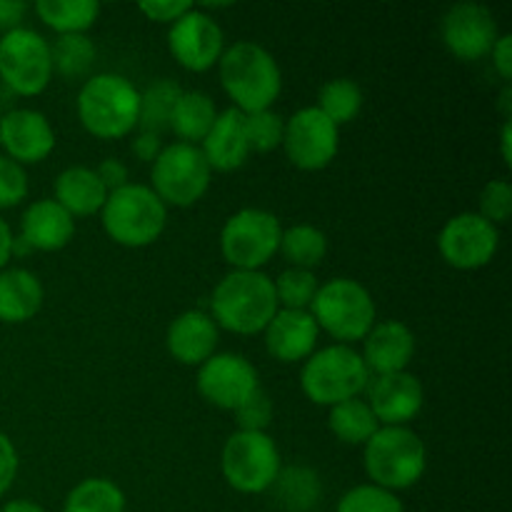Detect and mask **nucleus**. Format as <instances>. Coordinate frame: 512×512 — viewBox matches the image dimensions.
Listing matches in <instances>:
<instances>
[{"mask_svg": "<svg viewBox=\"0 0 512 512\" xmlns=\"http://www.w3.org/2000/svg\"><path fill=\"white\" fill-rule=\"evenodd\" d=\"M183 88L173 80H155L148 88L140 93V108H138V128L140 133L163 135L170 130V115H173L175 100L180 98Z\"/></svg>", "mask_w": 512, "mask_h": 512, "instance_id": "30", "label": "nucleus"}, {"mask_svg": "<svg viewBox=\"0 0 512 512\" xmlns=\"http://www.w3.org/2000/svg\"><path fill=\"white\" fill-rule=\"evenodd\" d=\"M168 353L183 365H203L218 348V325L203 310H185L170 323L165 335Z\"/></svg>", "mask_w": 512, "mask_h": 512, "instance_id": "22", "label": "nucleus"}, {"mask_svg": "<svg viewBox=\"0 0 512 512\" xmlns=\"http://www.w3.org/2000/svg\"><path fill=\"white\" fill-rule=\"evenodd\" d=\"M315 108L340 128V125L358 118L360 108H363V90H360V85L350 78L328 80V83L320 88L318 105H315Z\"/></svg>", "mask_w": 512, "mask_h": 512, "instance_id": "33", "label": "nucleus"}, {"mask_svg": "<svg viewBox=\"0 0 512 512\" xmlns=\"http://www.w3.org/2000/svg\"><path fill=\"white\" fill-rule=\"evenodd\" d=\"M43 308V285L25 268L0 270V323H25Z\"/></svg>", "mask_w": 512, "mask_h": 512, "instance_id": "25", "label": "nucleus"}, {"mask_svg": "<svg viewBox=\"0 0 512 512\" xmlns=\"http://www.w3.org/2000/svg\"><path fill=\"white\" fill-rule=\"evenodd\" d=\"M363 463L373 485L395 493V490L413 488L423 478L428 468V450L420 435L413 433L408 425L400 428L380 425L378 433L365 443Z\"/></svg>", "mask_w": 512, "mask_h": 512, "instance_id": "5", "label": "nucleus"}, {"mask_svg": "<svg viewBox=\"0 0 512 512\" xmlns=\"http://www.w3.org/2000/svg\"><path fill=\"white\" fill-rule=\"evenodd\" d=\"M275 500L283 510L288 512H308L320 503L323 495V485H320L318 473L305 465H290V468H280L278 478H275L273 488Z\"/></svg>", "mask_w": 512, "mask_h": 512, "instance_id": "27", "label": "nucleus"}, {"mask_svg": "<svg viewBox=\"0 0 512 512\" xmlns=\"http://www.w3.org/2000/svg\"><path fill=\"white\" fill-rule=\"evenodd\" d=\"M210 165L205 163L198 145L173 143L160 150L153 160L150 180L153 193L173 208H190L198 203L210 188Z\"/></svg>", "mask_w": 512, "mask_h": 512, "instance_id": "10", "label": "nucleus"}, {"mask_svg": "<svg viewBox=\"0 0 512 512\" xmlns=\"http://www.w3.org/2000/svg\"><path fill=\"white\" fill-rule=\"evenodd\" d=\"M510 100H512V90H510V85H505L503 95H500V110H503L505 120H510V115H512V105H510Z\"/></svg>", "mask_w": 512, "mask_h": 512, "instance_id": "50", "label": "nucleus"}, {"mask_svg": "<svg viewBox=\"0 0 512 512\" xmlns=\"http://www.w3.org/2000/svg\"><path fill=\"white\" fill-rule=\"evenodd\" d=\"M218 110L210 95L200 90H183L180 98L175 100L173 115H170V130L178 135V143H203L205 135L213 128Z\"/></svg>", "mask_w": 512, "mask_h": 512, "instance_id": "26", "label": "nucleus"}, {"mask_svg": "<svg viewBox=\"0 0 512 512\" xmlns=\"http://www.w3.org/2000/svg\"><path fill=\"white\" fill-rule=\"evenodd\" d=\"M328 425L335 438L345 445H365L380 428L378 418L373 415L370 405L360 398L333 405L330 408Z\"/></svg>", "mask_w": 512, "mask_h": 512, "instance_id": "29", "label": "nucleus"}, {"mask_svg": "<svg viewBox=\"0 0 512 512\" xmlns=\"http://www.w3.org/2000/svg\"><path fill=\"white\" fill-rule=\"evenodd\" d=\"M220 83L243 115L273 108L283 90V73L268 48L253 40H238L218 60Z\"/></svg>", "mask_w": 512, "mask_h": 512, "instance_id": "1", "label": "nucleus"}, {"mask_svg": "<svg viewBox=\"0 0 512 512\" xmlns=\"http://www.w3.org/2000/svg\"><path fill=\"white\" fill-rule=\"evenodd\" d=\"M223 478L243 495H260L273 488L280 468V450L268 433H233L220 455Z\"/></svg>", "mask_w": 512, "mask_h": 512, "instance_id": "9", "label": "nucleus"}, {"mask_svg": "<svg viewBox=\"0 0 512 512\" xmlns=\"http://www.w3.org/2000/svg\"><path fill=\"white\" fill-rule=\"evenodd\" d=\"M28 195V175L23 165L10 160L8 155H0V210L15 208Z\"/></svg>", "mask_w": 512, "mask_h": 512, "instance_id": "40", "label": "nucleus"}, {"mask_svg": "<svg viewBox=\"0 0 512 512\" xmlns=\"http://www.w3.org/2000/svg\"><path fill=\"white\" fill-rule=\"evenodd\" d=\"M210 310L218 328L238 335L263 333L280 310L273 278L260 270H233L215 285Z\"/></svg>", "mask_w": 512, "mask_h": 512, "instance_id": "2", "label": "nucleus"}, {"mask_svg": "<svg viewBox=\"0 0 512 512\" xmlns=\"http://www.w3.org/2000/svg\"><path fill=\"white\" fill-rule=\"evenodd\" d=\"M365 390H368L365 403L370 405L378 423L388 425V428L408 425L423 410V385L408 370L393 375H378Z\"/></svg>", "mask_w": 512, "mask_h": 512, "instance_id": "18", "label": "nucleus"}, {"mask_svg": "<svg viewBox=\"0 0 512 512\" xmlns=\"http://www.w3.org/2000/svg\"><path fill=\"white\" fill-rule=\"evenodd\" d=\"M18 450H15L13 440L5 433H0V495H5L10 490V485L15 483V475H18Z\"/></svg>", "mask_w": 512, "mask_h": 512, "instance_id": "42", "label": "nucleus"}, {"mask_svg": "<svg viewBox=\"0 0 512 512\" xmlns=\"http://www.w3.org/2000/svg\"><path fill=\"white\" fill-rule=\"evenodd\" d=\"M108 190L100 183L93 168L85 165H73L65 168L55 180V203L63 210H68L73 218H85V215L100 213L105 205Z\"/></svg>", "mask_w": 512, "mask_h": 512, "instance_id": "24", "label": "nucleus"}, {"mask_svg": "<svg viewBox=\"0 0 512 512\" xmlns=\"http://www.w3.org/2000/svg\"><path fill=\"white\" fill-rule=\"evenodd\" d=\"M63 512H125V495L113 480H80L65 498Z\"/></svg>", "mask_w": 512, "mask_h": 512, "instance_id": "32", "label": "nucleus"}, {"mask_svg": "<svg viewBox=\"0 0 512 512\" xmlns=\"http://www.w3.org/2000/svg\"><path fill=\"white\" fill-rule=\"evenodd\" d=\"M273 285L278 305L285 310H308L320 288L313 270L300 268L283 270V273L278 275V280H273Z\"/></svg>", "mask_w": 512, "mask_h": 512, "instance_id": "35", "label": "nucleus"}, {"mask_svg": "<svg viewBox=\"0 0 512 512\" xmlns=\"http://www.w3.org/2000/svg\"><path fill=\"white\" fill-rule=\"evenodd\" d=\"M13 233H10V225L0 218V270H5L10 255H13Z\"/></svg>", "mask_w": 512, "mask_h": 512, "instance_id": "47", "label": "nucleus"}, {"mask_svg": "<svg viewBox=\"0 0 512 512\" xmlns=\"http://www.w3.org/2000/svg\"><path fill=\"white\" fill-rule=\"evenodd\" d=\"M280 253L288 260L290 268L300 270H313L328 255V238L320 228L315 225H293V228L283 230L280 235Z\"/></svg>", "mask_w": 512, "mask_h": 512, "instance_id": "31", "label": "nucleus"}, {"mask_svg": "<svg viewBox=\"0 0 512 512\" xmlns=\"http://www.w3.org/2000/svg\"><path fill=\"white\" fill-rule=\"evenodd\" d=\"M260 388L258 370L238 353H218L198 370V393L220 410H238Z\"/></svg>", "mask_w": 512, "mask_h": 512, "instance_id": "14", "label": "nucleus"}, {"mask_svg": "<svg viewBox=\"0 0 512 512\" xmlns=\"http://www.w3.org/2000/svg\"><path fill=\"white\" fill-rule=\"evenodd\" d=\"M100 218L113 243L123 248H145L163 235L168 208L150 185L128 183L108 193Z\"/></svg>", "mask_w": 512, "mask_h": 512, "instance_id": "4", "label": "nucleus"}, {"mask_svg": "<svg viewBox=\"0 0 512 512\" xmlns=\"http://www.w3.org/2000/svg\"><path fill=\"white\" fill-rule=\"evenodd\" d=\"M500 148H503L505 165H512V123H510V120H505V123H503V135H500Z\"/></svg>", "mask_w": 512, "mask_h": 512, "instance_id": "48", "label": "nucleus"}, {"mask_svg": "<svg viewBox=\"0 0 512 512\" xmlns=\"http://www.w3.org/2000/svg\"><path fill=\"white\" fill-rule=\"evenodd\" d=\"M500 233L478 213L453 215L438 235V250L448 265L458 270H478L495 258Z\"/></svg>", "mask_w": 512, "mask_h": 512, "instance_id": "13", "label": "nucleus"}, {"mask_svg": "<svg viewBox=\"0 0 512 512\" xmlns=\"http://www.w3.org/2000/svg\"><path fill=\"white\" fill-rule=\"evenodd\" d=\"M140 90L128 78L100 73L85 80L78 93V118L90 135L118 140L138 128Z\"/></svg>", "mask_w": 512, "mask_h": 512, "instance_id": "3", "label": "nucleus"}, {"mask_svg": "<svg viewBox=\"0 0 512 512\" xmlns=\"http://www.w3.org/2000/svg\"><path fill=\"white\" fill-rule=\"evenodd\" d=\"M283 148L290 163L300 170H323L340 148V128L318 108H300L285 120Z\"/></svg>", "mask_w": 512, "mask_h": 512, "instance_id": "12", "label": "nucleus"}, {"mask_svg": "<svg viewBox=\"0 0 512 512\" xmlns=\"http://www.w3.org/2000/svg\"><path fill=\"white\" fill-rule=\"evenodd\" d=\"M0 145L5 155L18 165L40 163L55 148L53 125L38 110H10L0 115Z\"/></svg>", "mask_w": 512, "mask_h": 512, "instance_id": "17", "label": "nucleus"}, {"mask_svg": "<svg viewBox=\"0 0 512 512\" xmlns=\"http://www.w3.org/2000/svg\"><path fill=\"white\" fill-rule=\"evenodd\" d=\"M368 383L370 373L358 350L340 343L310 355L300 370V388L305 398L325 408L358 398Z\"/></svg>", "mask_w": 512, "mask_h": 512, "instance_id": "7", "label": "nucleus"}, {"mask_svg": "<svg viewBox=\"0 0 512 512\" xmlns=\"http://www.w3.org/2000/svg\"><path fill=\"white\" fill-rule=\"evenodd\" d=\"M273 420V403L263 388L255 390L238 410H235V423L243 433H265V428Z\"/></svg>", "mask_w": 512, "mask_h": 512, "instance_id": "39", "label": "nucleus"}, {"mask_svg": "<svg viewBox=\"0 0 512 512\" xmlns=\"http://www.w3.org/2000/svg\"><path fill=\"white\" fill-rule=\"evenodd\" d=\"M138 8L145 18L155 20V23L173 25L180 15H185L190 8H193V3H183V0H145V3H140Z\"/></svg>", "mask_w": 512, "mask_h": 512, "instance_id": "41", "label": "nucleus"}, {"mask_svg": "<svg viewBox=\"0 0 512 512\" xmlns=\"http://www.w3.org/2000/svg\"><path fill=\"white\" fill-rule=\"evenodd\" d=\"M130 148H133V153L138 155L140 160H145V163H153V160L158 158L160 150H163L165 145H163V140L158 138V135L138 133L133 138V143H130Z\"/></svg>", "mask_w": 512, "mask_h": 512, "instance_id": "46", "label": "nucleus"}, {"mask_svg": "<svg viewBox=\"0 0 512 512\" xmlns=\"http://www.w3.org/2000/svg\"><path fill=\"white\" fill-rule=\"evenodd\" d=\"M278 215L263 208H243L225 220L220 230V253L235 270H260L280 248Z\"/></svg>", "mask_w": 512, "mask_h": 512, "instance_id": "8", "label": "nucleus"}, {"mask_svg": "<svg viewBox=\"0 0 512 512\" xmlns=\"http://www.w3.org/2000/svg\"><path fill=\"white\" fill-rule=\"evenodd\" d=\"M75 235V220L68 210L60 208L53 198H40L25 208L20 218V240L28 250H53L65 248Z\"/></svg>", "mask_w": 512, "mask_h": 512, "instance_id": "21", "label": "nucleus"}, {"mask_svg": "<svg viewBox=\"0 0 512 512\" xmlns=\"http://www.w3.org/2000/svg\"><path fill=\"white\" fill-rule=\"evenodd\" d=\"M335 512H405L398 495L378 485H358L340 498Z\"/></svg>", "mask_w": 512, "mask_h": 512, "instance_id": "37", "label": "nucleus"}, {"mask_svg": "<svg viewBox=\"0 0 512 512\" xmlns=\"http://www.w3.org/2000/svg\"><path fill=\"white\" fill-rule=\"evenodd\" d=\"M50 60L63 78H83L95 63V45L85 33L58 35L50 45Z\"/></svg>", "mask_w": 512, "mask_h": 512, "instance_id": "34", "label": "nucleus"}, {"mask_svg": "<svg viewBox=\"0 0 512 512\" xmlns=\"http://www.w3.org/2000/svg\"><path fill=\"white\" fill-rule=\"evenodd\" d=\"M25 13H28V5L23 0H0V30L10 33V30L20 28Z\"/></svg>", "mask_w": 512, "mask_h": 512, "instance_id": "45", "label": "nucleus"}, {"mask_svg": "<svg viewBox=\"0 0 512 512\" xmlns=\"http://www.w3.org/2000/svg\"><path fill=\"white\" fill-rule=\"evenodd\" d=\"M200 153H203L210 170H220V173L238 170L250 155L248 135H245V115L238 108H228L218 113L213 128L200 143Z\"/></svg>", "mask_w": 512, "mask_h": 512, "instance_id": "23", "label": "nucleus"}, {"mask_svg": "<svg viewBox=\"0 0 512 512\" xmlns=\"http://www.w3.org/2000/svg\"><path fill=\"white\" fill-rule=\"evenodd\" d=\"M0 115H3V113H0Z\"/></svg>", "mask_w": 512, "mask_h": 512, "instance_id": "51", "label": "nucleus"}, {"mask_svg": "<svg viewBox=\"0 0 512 512\" xmlns=\"http://www.w3.org/2000/svg\"><path fill=\"white\" fill-rule=\"evenodd\" d=\"M310 315L340 345L363 340L375 325V300L363 283L353 278H333L320 285L310 303Z\"/></svg>", "mask_w": 512, "mask_h": 512, "instance_id": "6", "label": "nucleus"}, {"mask_svg": "<svg viewBox=\"0 0 512 512\" xmlns=\"http://www.w3.org/2000/svg\"><path fill=\"white\" fill-rule=\"evenodd\" d=\"M168 48L173 58L183 65L185 70L203 73L213 68L225 50V35L218 20L210 18L205 10L190 8L188 13L180 15L168 33Z\"/></svg>", "mask_w": 512, "mask_h": 512, "instance_id": "15", "label": "nucleus"}, {"mask_svg": "<svg viewBox=\"0 0 512 512\" xmlns=\"http://www.w3.org/2000/svg\"><path fill=\"white\" fill-rule=\"evenodd\" d=\"M490 55H493V65H495V70H498L500 78H503L505 83H510V78H512V35H508V33L500 35V38L495 40Z\"/></svg>", "mask_w": 512, "mask_h": 512, "instance_id": "44", "label": "nucleus"}, {"mask_svg": "<svg viewBox=\"0 0 512 512\" xmlns=\"http://www.w3.org/2000/svg\"><path fill=\"white\" fill-rule=\"evenodd\" d=\"M95 175H98L100 183L105 185V190H108V193H113V190L128 185V165L118 158H105L103 163L95 168Z\"/></svg>", "mask_w": 512, "mask_h": 512, "instance_id": "43", "label": "nucleus"}, {"mask_svg": "<svg viewBox=\"0 0 512 512\" xmlns=\"http://www.w3.org/2000/svg\"><path fill=\"white\" fill-rule=\"evenodd\" d=\"M245 135H248L250 153H270V150L283 145L285 118L275 113L273 108L260 110V113L245 115Z\"/></svg>", "mask_w": 512, "mask_h": 512, "instance_id": "36", "label": "nucleus"}, {"mask_svg": "<svg viewBox=\"0 0 512 512\" xmlns=\"http://www.w3.org/2000/svg\"><path fill=\"white\" fill-rule=\"evenodd\" d=\"M415 355V335L400 320H383L370 328L363 338V358L368 373L378 375L403 373Z\"/></svg>", "mask_w": 512, "mask_h": 512, "instance_id": "19", "label": "nucleus"}, {"mask_svg": "<svg viewBox=\"0 0 512 512\" xmlns=\"http://www.w3.org/2000/svg\"><path fill=\"white\" fill-rule=\"evenodd\" d=\"M512 213V188L508 180H490L480 193V218L493 223L498 228L500 223H508Z\"/></svg>", "mask_w": 512, "mask_h": 512, "instance_id": "38", "label": "nucleus"}, {"mask_svg": "<svg viewBox=\"0 0 512 512\" xmlns=\"http://www.w3.org/2000/svg\"><path fill=\"white\" fill-rule=\"evenodd\" d=\"M35 13L58 35L85 33L100 15L98 0H38Z\"/></svg>", "mask_w": 512, "mask_h": 512, "instance_id": "28", "label": "nucleus"}, {"mask_svg": "<svg viewBox=\"0 0 512 512\" xmlns=\"http://www.w3.org/2000/svg\"><path fill=\"white\" fill-rule=\"evenodd\" d=\"M0 512H45L40 508L38 503H33V500H10V503H5Z\"/></svg>", "mask_w": 512, "mask_h": 512, "instance_id": "49", "label": "nucleus"}, {"mask_svg": "<svg viewBox=\"0 0 512 512\" xmlns=\"http://www.w3.org/2000/svg\"><path fill=\"white\" fill-rule=\"evenodd\" d=\"M443 43L455 58L480 60L490 55L500 38L493 10L480 3H458L443 15L440 23Z\"/></svg>", "mask_w": 512, "mask_h": 512, "instance_id": "16", "label": "nucleus"}, {"mask_svg": "<svg viewBox=\"0 0 512 512\" xmlns=\"http://www.w3.org/2000/svg\"><path fill=\"white\" fill-rule=\"evenodd\" d=\"M53 78L50 43L30 28H15L0 38V80L18 95H38Z\"/></svg>", "mask_w": 512, "mask_h": 512, "instance_id": "11", "label": "nucleus"}, {"mask_svg": "<svg viewBox=\"0 0 512 512\" xmlns=\"http://www.w3.org/2000/svg\"><path fill=\"white\" fill-rule=\"evenodd\" d=\"M265 348L280 363H298L308 360L318 345V323L310 310H285L280 308L268 323Z\"/></svg>", "mask_w": 512, "mask_h": 512, "instance_id": "20", "label": "nucleus"}]
</instances>
